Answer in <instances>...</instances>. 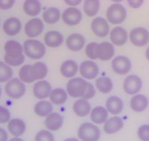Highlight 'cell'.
<instances>
[{
	"label": "cell",
	"mask_w": 149,
	"mask_h": 141,
	"mask_svg": "<svg viewBox=\"0 0 149 141\" xmlns=\"http://www.w3.org/2000/svg\"><path fill=\"white\" fill-rule=\"evenodd\" d=\"M114 53H115L114 47L110 42L104 41L98 45L97 57L103 62L109 61L110 59H112L114 55Z\"/></svg>",
	"instance_id": "cell-18"
},
{
	"label": "cell",
	"mask_w": 149,
	"mask_h": 141,
	"mask_svg": "<svg viewBox=\"0 0 149 141\" xmlns=\"http://www.w3.org/2000/svg\"><path fill=\"white\" fill-rule=\"evenodd\" d=\"M63 124V118L58 112H52L46 117L45 126L49 131H56L62 128Z\"/></svg>",
	"instance_id": "cell-21"
},
{
	"label": "cell",
	"mask_w": 149,
	"mask_h": 141,
	"mask_svg": "<svg viewBox=\"0 0 149 141\" xmlns=\"http://www.w3.org/2000/svg\"><path fill=\"white\" fill-rule=\"evenodd\" d=\"M35 141H55V137L53 133L47 130H41L39 131L34 138Z\"/></svg>",
	"instance_id": "cell-38"
},
{
	"label": "cell",
	"mask_w": 149,
	"mask_h": 141,
	"mask_svg": "<svg viewBox=\"0 0 149 141\" xmlns=\"http://www.w3.org/2000/svg\"><path fill=\"white\" fill-rule=\"evenodd\" d=\"M123 90L128 95H137L142 88V80L137 75H129L123 81Z\"/></svg>",
	"instance_id": "cell-10"
},
{
	"label": "cell",
	"mask_w": 149,
	"mask_h": 141,
	"mask_svg": "<svg viewBox=\"0 0 149 141\" xmlns=\"http://www.w3.org/2000/svg\"><path fill=\"white\" fill-rule=\"evenodd\" d=\"M100 136L99 128L94 123L84 122L79 127L78 137L81 141H98Z\"/></svg>",
	"instance_id": "cell-2"
},
{
	"label": "cell",
	"mask_w": 149,
	"mask_h": 141,
	"mask_svg": "<svg viewBox=\"0 0 149 141\" xmlns=\"http://www.w3.org/2000/svg\"><path fill=\"white\" fill-rule=\"evenodd\" d=\"M63 141H80V140H79V139H77L75 138H69L64 139Z\"/></svg>",
	"instance_id": "cell-48"
},
{
	"label": "cell",
	"mask_w": 149,
	"mask_h": 141,
	"mask_svg": "<svg viewBox=\"0 0 149 141\" xmlns=\"http://www.w3.org/2000/svg\"><path fill=\"white\" fill-rule=\"evenodd\" d=\"M13 70L5 62L0 61V83L8 82L13 78Z\"/></svg>",
	"instance_id": "cell-36"
},
{
	"label": "cell",
	"mask_w": 149,
	"mask_h": 141,
	"mask_svg": "<svg viewBox=\"0 0 149 141\" xmlns=\"http://www.w3.org/2000/svg\"><path fill=\"white\" fill-rule=\"evenodd\" d=\"M128 4L131 8L137 9V8H139L144 4V1L143 0H129Z\"/></svg>",
	"instance_id": "cell-44"
},
{
	"label": "cell",
	"mask_w": 149,
	"mask_h": 141,
	"mask_svg": "<svg viewBox=\"0 0 149 141\" xmlns=\"http://www.w3.org/2000/svg\"><path fill=\"white\" fill-rule=\"evenodd\" d=\"M138 137L141 141H149V125L143 124L138 130Z\"/></svg>",
	"instance_id": "cell-40"
},
{
	"label": "cell",
	"mask_w": 149,
	"mask_h": 141,
	"mask_svg": "<svg viewBox=\"0 0 149 141\" xmlns=\"http://www.w3.org/2000/svg\"><path fill=\"white\" fill-rule=\"evenodd\" d=\"M44 22L41 19L38 17L31 19L24 26V32L27 37L30 38H34L41 35L44 31Z\"/></svg>",
	"instance_id": "cell-8"
},
{
	"label": "cell",
	"mask_w": 149,
	"mask_h": 141,
	"mask_svg": "<svg viewBox=\"0 0 149 141\" xmlns=\"http://www.w3.org/2000/svg\"><path fill=\"white\" fill-rule=\"evenodd\" d=\"M90 28L93 33L99 38H104L110 33L109 23L103 17L95 18L90 24Z\"/></svg>",
	"instance_id": "cell-12"
},
{
	"label": "cell",
	"mask_w": 149,
	"mask_h": 141,
	"mask_svg": "<svg viewBox=\"0 0 149 141\" xmlns=\"http://www.w3.org/2000/svg\"><path fill=\"white\" fill-rule=\"evenodd\" d=\"M7 130L9 133L15 138H19L23 135L26 131V123L23 120L19 118L12 119L7 123Z\"/></svg>",
	"instance_id": "cell-22"
},
{
	"label": "cell",
	"mask_w": 149,
	"mask_h": 141,
	"mask_svg": "<svg viewBox=\"0 0 149 141\" xmlns=\"http://www.w3.org/2000/svg\"><path fill=\"white\" fill-rule=\"evenodd\" d=\"M67 98H68L67 91L61 88L54 89L49 96L50 102L53 105H63L67 101Z\"/></svg>",
	"instance_id": "cell-30"
},
{
	"label": "cell",
	"mask_w": 149,
	"mask_h": 141,
	"mask_svg": "<svg viewBox=\"0 0 149 141\" xmlns=\"http://www.w3.org/2000/svg\"><path fill=\"white\" fill-rule=\"evenodd\" d=\"M63 42V37L61 32L57 31H47L44 36V44L52 48L59 47Z\"/></svg>",
	"instance_id": "cell-20"
},
{
	"label": "cell",
	"mask_w": 149,
	"mask_h": 141,
	"mask_svg": "<svg viewBox=\"0 0 149 141\" xmlns=\"http://www.w3.org/2000/svg\"><path fill=\"white\" fill-rule=\"evenodd\" d=\"M98 43L97 42H90L86 46L85 48V54L88 57L93 61V60H97L98 59L97 57V47H98Z\"/></svg>",
	"instance_id": "cell-37"
},
{
	"label": "cell",
	"mask_w": 149,
	"mask_h": 141,
	"mask_svg": "<svg viewBox=\"0 0 149 141\" xmlns=\"http://www.w3.org/2000/svg\"><path fill=\"white\" fill-rule=\"evenodd\" d=\"M8 141H24V140L21 138H10Z\"/></svg>",
	"instance_id": "cell-47"
},
{
	"label": "cell",
	"mask_w": 149,
	"mask_h": 141,
	"mask_svg": "<svg viewBox=\"0 0 149 141\" xmlns=\"http://www.w3.org/2000/svg\"><path fill=\"white\" fill-rule=\"evenodd\" d=\"M113 83L109 77H99L96 80V88L97 89L103 93H110L113 89Z\"/></svg>",
	"instance_id": "cell-33"
},
{
	"label": "cell",
	"mask_w": 149,
	"mask_h": 141,
	"mask_svg": "<svg viewBox=\"0 0 149 141\" xmlns=\"http://www.w3.org/2000/svg\"><path fill=\"white\" fill-rule=\"evenodd\" d=\"M8 133L3 128H0V141H8Z\"/></svg>",
	"instance_id": "cell-45"
},
{
	"label": "cell",
	"mask_w": 149,
	"mask_h": 141,
	"mask_svg": "<svg viewBox=\"0 0 149 141\" xmlns=\"http://www.w3.org/2000/svg\"><path fill=\"white\" fill-rule=\"evenodd\" d=\"M34 112L39 117H47L53 112V104L47 100L39 101L34 105Z\"/></svg>",
	"instance_id": "cell-29"
},
{
	"label": "cell",
	"mask_w": 149,
	"mask_h": 141,
	"mask_svg": "<svg viewBox=\"0 0 149 141\" xmlns=\"http://www.w3.org/2000/svg\"><path fill=\"white\" fill-rule=\"evenodd\" d=\"M62 20L68 26H76L82 21V13L76 7H69L62 13Z\"/></svg>",
	"instance_id": "cell-11"
},
{
	"label": "cell",
	"mask_w": 149,
	"mask_h": 141,
	"mask_svg": "<svg viewBox=\"0 0 149 141\" xmlns=\"http://www.w3.org/2000/svg\"><path fill=\"white\" fill-rule=\"evenodd\" d=\"M32 72L35 78V80H42L48 73L47 66L43 62H36L32 64Z\"/></svg>",
	"instance_id": "cell-34"
},
{
	"label": "cell",
	"mask_w": 149,
	"mask_h": 141,
	"mask_svg": "<svg viewBox=\"0 0 149 141\" xmlns=\"http://www.w3.org/2000/svg\"><path fill=\"white\" fill-rule=\"evenodd\" d=\"M5 91L12 99H20L26 92L25 83H23L19 78H13L6 84Z\"/></svg>",
	"instance_id": "cell-5"
},
{
	"label": "cell",
	"mask_w": 149,
	"mask_h": 141,
	"mask_svg": "<svg viewBox=\"0 0 149 141\" xmlns=\"http://www.w3.org/2000/svg\"><path fill=\"white\" fill-rule=\"evenodd\" d=\"M127 18V10L124 6L119 4H113L107 8L106 20L113 25L123 23Z\"/></svg>",
	"instance_id": "cell-3"
},
{
	"label": "cell",
	"mask_w": 149,
	"mask_h": 141,
	"mask_svg": "<svg viewBox=\"0 0 149 141\" xmlns=\"http://www.w3.org/2000/svg\"><path fill=\"white\" fill-rule=\"evenodd\" d=\"M131 44L138 47H145L149 41V32L143 27H138L133 29L129 35Z\"/></svg>",
	"instance_id": "cell-6"
},
{
	"label": "cell",
	"mask_w": 149,
	"mask_h": 141,
	"mask_svg": "<svg viewBox=\"0 0 149 141\" xmlns=\"http://www.w3.org/2000/svg\"><path fill=\"white\" fill-rule=\"evenodd\" d=\"M33 95L36 98L40 100H44L47 97L50 96V94L52 92V86L51 84L45 80H38L37 81L33 86Z\"/></svg>",
	"instance_id": "cell-13"
},
{
	"label": "cell",
	"mask_w": 149,
	"mask_h": 141,
	"mask_svg": "<svg viewBox=\"0 0 149 141\" xmlns=\"http://www.w3.org/2000/svg\"><path fill=\"white\" fill-rule=\"evenodd\" d=\"M24 60H25L24 54L22 56H21V57H19V58H12V57H9V56H7L6 54L4 56V62L7 65H9L10 67L11 66H13V67L20 66L24 63Z\"/></svg>",
	"instance_id": "cell-39"
},
{
	"label": "cell",
	"mask_w": 149,
	"mask_h": 141,
	"mask_svg": "<svg viewBox=\"0 0 149 141\" xmlns=\"http://www.w3.org/2000/svg\"><path fill=\"white\" fill-rule=\"evenodd\" d=\"M1 95H2V89H1V87H0V97H1Z\"/></svg>",
	"instance_id": "cell-50"
},
{
	"label": "cell",
	"mask_w": 149,
	"mask_h": 141,
	"mask_svg": "<svg viewBox=\"0 0 149 141\" xmlns=\"http://www.w3.org/2000/svg\"><path fill=\"white\" fill-rule=\"evenodd\" d=\"M108 111L105 107L96 106L90 112V120L94 124H103L108 120Z\"/></svg>",
	"instance_id": "cell-25"
},
{
	"label": "cell",
	"mask_w": 149,
	"mask_h": 141,
	"mask_svg": "<svg viewBox=\"0 0 149 141\" xmlns=\"http://www.w3.org/2000/svg\"><path fill=\"white\" fill-rule=\"evenodd\" d=\"M19 79L23 83H31L36 81L33 75L31 64H25L21 67L19 70Z\"/></svg>",
	"instance_id": "cell-35"
},
{
	"label": "cell",
	"mask_w": 149,
	"mask_h": 141,
	"mask_svg": "<svg viewBox=\"0 0 149 141\" xmlns=\"http://www.w3.org/2000/svg\"><path fill=\"white\" fill-rule=\"evenodd\" d=\"M86 39L83 35L79 33H72L67 37L65 40L66 47L72 52L80 51L85 46Z\"/></svg>",
	"instance_id": "cell-14"
},
{
	"label": "cell",
	"mask_w": 149,
	"mask_h": 141,
	"mask_svg": "<svg viewBox=\"0 0 149 141\" xmlns=\"http://www.w3.org/2000/svg\"><path fill=\"white\" fill-rule=\"evenodd\" d=\"M78 70L79 66L74 60H66L61 64L60 67V73L64 78L73 79L76 73H78Z\"/></svg>",
	"instance_id": "cell-24"
},
{
	"label": "cell",
	"mask_w": 149,
	"mask_h": 141,
	"mask_svg": "<svg viewBox=\"0 0 149 141\" xmlns=\"http://www.w3.org/2000/svg\"><path fill=\"white\" fill-rule=\"evenodd\" d=\"M132 64L130 60L124 55H118L112 62V69L116 74L126 75L131 70Z\"/></svg>",
	"instance_id": "cell-9"
},
{
	"label": "cell",
	"mask_w": 149,
	"mask_h": 141,
	"mask_svg": "<svg viewBox=\"0 0 149 141\" xmlns=\"http://www.w3.org/2000/svg\"><path fill=\"white\" fill-rule=\"evenodd\" d=\"M42 19L46 23L55 24L62 19V13L56 7H49L43 13Z\"/></svg>",
	"instance_id": "cell-31"
},
{
	"label": "cell",
	"mask_w": 149,
	"mask_h": 141,
	"mask_svg": "<svg viewBox=\"0 0 149 141\" xmlns=\"http://www.w3.org/2000/svg\"><path fill=\"white\" fill-rule=\"evenodd\" d=\"M96 95V89H95L94 85L91 83H88V88H87V90L83 96V99H86V100H89L91 98H93Z\"/></svg>",
	"instance_id": "cell-42"
},
{
	"label": "cell",
	"mask_w": 149,
	"mask_h": 141,
	"mask_svg": "<svg viewBox=\"0 0 149 141\" xmlns=\"http://www.w3.org/2000/svg\"><path fill=\"white\" fill-rule=\"evenodd\" d=\"M100 8L98 0H85L83 2V12L88 17H94L97 15Z\"/></svg>",
	"instance_id": "cell-32"
},
{
	"label": "cell",
	"mask_w": 149,
	"mask_h": 141,
	"mask_svg": "<svg viewBox=\"0 0 149 141\" xmlns=\"http://www.w3.org/2000/svg\"><path fill=\"white\" fill-rule=\"evenodd\" d=\"M128 32L124 28L117 26L111 31L110 32V40L113 45L120 47L126 44L128 40Z\"/></svg>",
	"instance_id": "cell-16"
},
{
	"label": "cell",
	"mask_w": 149,
	"mask_h": 141,
	"mask_svg": "<svg viewBox=\"0 0 149 141\" xmlns=\"http://www.w3.org/2000/svg\"><path fill=\"white\" fill-rule=\"evenodd\" d=\"M24 54L33 60H39L46 54V45L40 40L29 38L23 43Z\"/></svg>",
	"instance_id": "cell-1"
},
{
	"label": "cell",
	"mask_w": 149,
	"mask_h": 141,
	"mask_svg": "<svg viewBox=\"0 0 149 141\" xmlns=\"http://www.w3.org/2000/svg\"><path fill=\"white\" fill-rule=\"evenodd\" d=\"M79 72L81 78L87 80H94L99 73V68L96 62L91 60L83 61L79 66Z\"/></svg>",
	"instance_id": "cell-7"
},
{
	"label": "cell",
	"mask_w": 149,
	"mask_h": 141,
	"mask_svg": "<svg viewBox=\"0 0 149 141\" xmlns=\"http://www.w3.org/2000/svg\"><path fill=\"white\" fill-rule=\"evenodd\" d=\"M88 83L83 78L76 77L73 79H71L66 86V91L68 96L72 97H81L82 98L87 88H88Z\"/></svg>",
	"instance_id": "cell-4"
},
{
	"label": "cell",
	"mask_w": 149,
	"mask_h": 141,
	"mask_svg": "<svg viewBox=\"0 0 149 141\" xmlns=\"http://www.w3.org/2000/svg\"><path fill=\"white\" fill-rule=\"evenodd\" d=\"M4 49L6 55L12 58H19L24 54L23 46L15 39H10L6 41Z\"/></svg>",
	"instance_id": "cell-15"
},
{
	"label": "cell",
	"mask_w": 149,
	"mask_h": 141,
	"mask_svg": "<svg viewBox=\"0 0 149 141\" xmlns=\"http://www.w3.org/2000/svg\"><path fill=\"white\" fill-rule=\"evenodd\" d=\"M22 29L21 21L16 17H10L3 23V31L8 36L17 35Z\"/></svg>",
	"instance_id": "cell-19"
},
{
	"label": "cell",
	"mask_w": 149,
	"mask_h": 141,
	"mask_svg": "<svg viewBox=\"0 0 149 141\" xmlns=\"http://www.w3.org/2000/svg\"><path fill=\"white\" fill-rule=\"evenodd\" d=\"M11 120V112H9V110L0 105V124L8 123Z\"/></svg>",
	"instance_id": "cell-41"
},
{
	"label": "cell",
	"mask_w": 149,
	"mask_h": 141,
	"mask_svg": "<svg viewBox=\"0 0 149 141\" xmlns=\"http://www.w3.org/2000/svg\"><path fill=\"white\" fill-rule=\"evenodd\" d=\"M123 120L119 116H113L108 118V120L104 123V131L106 134H115L123 128Z\"/></svg>",
	"instance_id": "cell-17"
},
{
	"label": "cell",
	"mask_w": 149,
	"mask_h": 141,
	"mask_svg": "<svg viewBox=\"0 0 149 141\" xmlns=\"http://www.w3.org/2000/svg\"><path fill=\"white\" fill-rule=\"evenodd\" d=\"M72 110L77 116L86 117L87 115H88V114H90L91 105L88 100L83 99V98H80V99H78L74 103V105L72 106Z\"/></svg>",
	"instance_id": "cell-26"
},
{
	"label": "cell",
	"mask_w": 149,
	"mask_h": 141,
	"mask_svg": "<svg viewBox=\"0 0 149 141\" xmlns=\"http://www.w3.org/2000/svg\"><path fill=\"white\" fill-rule=\"evenodd\" d=\"M123 107H124L123 101L120 97L116 96H113L107 98L105 103V108L110 114L113 115H117L123 112Z\"/></svg>",
	"instance_id": "cell-23"
},
{
	"label": "cell",
	"mask_w": 149,
	"mask_h": 141,
	"mask_svg": "<svg viewBox=\"0 0 149 141\" xmlns=\"http://www.w3.org/2000/svg\"><path fill=\"white\" fill-rule=\"evenodd\" d=\"M15 0H0V10H9L15 5Z\"/></svg>",
	"instance_id": "cell-43"
},
{
	"label": "cell",
	"mask_w": 149,
	"mask_h": 141,
	"mask_svg": "<svg viewBox=\"0 0 149 141\" xmlns=\"http://www.w3.org/2000/svg\"><path fill=\"white\" fill-rule=\"evenodd\" d=\"M64 3L70 6L71 7H76L79 4H81V0H65Z\"/></svg>",
	"instance_id": "cell-46"
},
{
	"label": "cell",
	"mask_w": 149,
	"mask_h": 141,
	"mask_svg": "<svg viewBox=\"0 0 149 141\" xmlns=\"http://www.w3.org/2000/svg\"><path fill=\"white\" fill-rule=\"evenodd\" d=\"M148 105V100L146 96L141 94H137L131 97L130 99V107L136 112H144Z\"/></svg>",
	"instance_id": "cell-27"
},
{
	"label": "cell",
	"mask_w": 149,
	"mask_h": 141,
	"mask_svg": "<svg viewBox=\"0 0 149 141\" xmlns=\"http://www.w3.org/2000/svg\"><path fill=\"white\" fill-rule=\"evenodd\" d=\"M22 9L27 15L36 18L41 11V3L38 0H26L23 3Z\"/></svg>",
	"instance_id": "cell-28"
},
{
	"label": "cell",
	"mask_w": 149,
	"mask_h": 141,
	"mask_svg": "<svg viewBox=\"0 0 149 141\" xmlns=\"http://www.w3.org/2000/svg\"><path fill=\"white\" fill-rule=\"evenodd\" d=\"M146 58L149 61V47L146 50Z\"/></svg>",
	"instance_id": "cell-49"
}]
</instances>
